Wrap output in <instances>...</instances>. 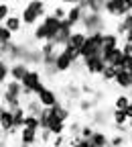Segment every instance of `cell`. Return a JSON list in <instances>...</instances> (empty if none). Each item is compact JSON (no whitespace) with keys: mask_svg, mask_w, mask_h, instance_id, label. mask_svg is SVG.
<instances>
[{"mask_svg":"<svg viewBox=\"0 0 132 147\" xmlns=\"http://www.w3.org/2000/svg\"><path fill=\"white\" fill-rule=\"evenodd\" d=\"M120 37L116 33H104V49H116L120 47Z\"/></svg>","mask_w":132,"mask_h":147,"instance_id":"cell-22","label":"cell"},{"mask_svg":"<svg viewBox=\"0 0 132 147\" xmlns=\"http://www.w3.org/2000/svg\"><path fill=\"white\" fill-rule=\"evenodd\" d=\"M98 100H89V98H81L79 100V110L81 113H89V110L93 108V104H96Z\"/></svg>","mask_w":132,"mask_h":147,"instance_id":"cell-33","label":"cell"},{"mask_svg":"<svg viewBox=\"0 0 132 147\" xmlns=\"http://www.w3.org/2000/svg\"><path fill=\"white\" fill-rule=\"evenodd\" d=\"M0 43H12V31L8 27H0Z\"/></svg>","mask_w":132,"mask_h":147,"instance_id":"cell-31","label":"cell"},{"mask_svg":"<svg viewBox=\"0 0 132 147\" xmlns=\"http://www.w3.org/2000/svg\"><path fill=\"white\" fill-rule=\"evenodd\" d=\"M61 23H63V21H59V18L55 16L53 12L45 14L43 21H41L39 25H35V29H33V39H35L37 43L53 41L55 37H57L59 29H61Z\"/></svg>","mask_w":132,"mask_h":147,"instance_id":"cell-1","label":"cell"},{"mask_svg":"<svg viewBox=\"0 0 132 147\" xmlns=\"http://www.w3.org/2000/svg\"><path fill=\"white\" fill-rule=\"evenodd\" d=\"M96 133V127L93 125H83L81 127V133H79V137H83V139H91V135Z\"/></svg>","mask_w":132,"mask_h":147,"instance_id":"cell-34","label":"cell"},{"mask_svg":"<svg viewBox=\"0 0 132 147\" xmlns=\"http://www.w3.org/2000/svg\"><path fill=\"white\" fill-rule=\"evenodd\" d=\"M130 102H132V98H130V96L120 94V96H116V100H114V108H122V110H126V108L130 106Z\"/></svg>","mask_w":132,"mask_h":147,"instance_id":"cell-29","label":"cell"},{"mask_svg":"<svg viewBox=\"0 0 132 147\" xmlns=\"http://www.w3.org/2000/svg\"><path fill=\"white\" fill-rule=\"evenodd\" d=\"M4 27H8L12 33H18V31H21L25 25H23V18H21V14H10L8 18H6V21L2 23Z\"/></svg>","mask_w":132,"mask_h":147,"instance_id":"cell-18","label":"cell"},{"mask_svg":"<svg viewBox=\"0 0 132 147\" xmlns=\"http://www.w3.org/2000/svg\"><path fill=\"white\" fill-rule=\"evenodd\" d=\"M29 63L25 61H12L10 63V80H16V82H23L25 76L29 74Z\"/></svg>","mask_w":132,"mask_h":147,"instance_id":"cell-11","label":"cell"},{"mask_svg":"<svg viewBox=\"0 0 132 147\" xmlns=\"http://www.w3.org/2000/svg\"><path fill=\"white\" fill-rule=\"evenodd\" d=\"M37 98H39V102L43 104V108H53L55 104H59V96H57V92L51 90V88H43L39 94H37Z\"/></svg>","mask_w":132,"mask_h":147,"instance_id":"cell-10","label":"cell"},{"mask_svg":"<svg viewBox=\"0 0 132 147\" xmlns=\"http://www.w3.org/2000/svg\"><path fill=\"white\" fill-rule=\"evenodd\" d=\"M47 14V6H45V0H29V2L23 6L21 10V18H23V25L25 27H33V25H39Z\"/></svg>","mask_w":132,"mask_h":147,"instance_id":"cell-2","label":"cell"},{"mask_svg":"<svg viewBox=\"0 0 132 147\" xmlns=\"http://www.w3.org/2000/svg\"><path fill=\"white\" fill-rule=\"evenodd\" d=\"M14 113V129H18V131H23V127H25V119H27V108L25 106H18L12 110Z\"/></svg>","mask_w":132,"mask_h":147,"instance_id":"cell-21","label":"cell"},{"mask_svg":"<svg viewBox=\"0 0 132 147\" xmlns=\"http://www.w3.org/2000/svg\"><path fill=\"white\" fill-rule=\"evenodd\" d=\"M122 43H132V31H128V33L122 37Z\"/></svg>","mask_w":132,"mask_h":147,"instance_id":"cell-39","label":"cell"},{"mask_svg":"<svg viewBox=\"0 0 132 147\" xmlns=\"http://www.w3.org/2000/svg\"><path fill=\"white\" fill-rule=\"evenodd\" d=\"M128 127H130V129H132V119H130V121H128Z\"/></svg>","mask_w":132,"mask_h":147,"instance_id":"cell-44","label":"cell"},{"mask_svg":"<svg viewBox=\"0 0 132 147\" xmlns=\"http://www.w3.org/2000/svg\"><path fill=\"white\" fill-rule=\"evenodd\" d=\"M18 141L25 143V145H35V143H39V131H35V129H23L21 135H18Z\"/></svg>","mask_w":132,"mask_h":147,"instance_id":"cell-15","label":"cell"},{"mask_svg":"<svg viewBox=\"0 0 132 147\" xmlns=\"http://www.w3.org/2000/svg\"><path fill=\"white\" fill-rule=\"evenodd\" d=\"M112 121H114L116 125H128L130 117H128L126 110H122V108H114V113H112Z\"/></svg>","mask_w":132,"mask_h":147,"instance_id":"cell-23","label":"cell"},{"mask_svg":"<svg viewBox=\"0 0 132 147\" xmlns=\"http://www.w3.org/2000/svg\"><path fill=\"white\" fill-rule=\"evenodd\" d=\"M81 61H83V69L87 74H100V76L106 69V65H108L102 55H93V57H87V59H81Z\"/></svg>","mask_w":132,"mask_h":147,"instance_id":"cell-9","label":"cell"},{"mask_svg":"<svg viewBox=\"0 0 132 147\" xmlns=\"http://www.w3.org/2000/svg\"><path fill=\"white\" fill-rule=\"evenodd\" d=\"M63 145H65V137L63 135H57L53 139V147H63Z\"/></svg>","mask_w":132,"mask_h":147,"instance_id":"cell-37","label":"cell"},{"mask_svg":"<svg viewBox=\"0 0 132 147\" xmlns=\"http://www.w3.org/2000/svg\"><path fill=\"white\" fill-rule=\"evenodd\" d=\"M83 14H85V8H83V6L73 4V6L67 8V18H65V21H69L73 27H77V25H81V21H83Z\"/></svg>","mask_w":132,"mask_h":147,"instance_id":"cell-13","label":"cell"},{"mask_svg":"<svg viewBox=\"0 0 132 147\" xmlns=\"http://www.w3.org/2000/svg\"><path fill=\"white\" fill-rule=\"evenodd\" d=\"M51 137H55L51 131H47V129H41V143H49Z\"/></svg>","mask_w":132,"mask_h":147,"instance_id":"cell-36","label":"cell"},{"mask_svg":"<svg viewBox=\"0 0 132 147\" xmlns=\"http://www.w3.org/2000/svg\"><path fill=\"white\" fill-rule=\"evenodd\" d=\"M130 55H132V49H130Z\"/></svg>","mask_w":132,"mask_h":147,"instance_id":"cell-46","label":"cell"},{"mask_svg":"<svg viewBox=\"0 0 132 147\" xmlns=\"http://www.w3.org/2000/svg\"><path fill=\"white\" fill-rule=\"evenodd\" d=\"M10 14H14V12H12V8L8 6V2H6V0H2V4H0V21L4 23Z\"/></svg>","mask_w":132,"mask_h":147,"instance_id":"cell-32","label":"cell"},{"mask_svg":"<svg viewBox=\"0 0 132 147\" xmlns=\"http://www.w3.org/2000/svg\"><path fill=\"white\" fill-rule=\"evenodd\" d=\"M126 113H128V117H130V119H132V102H130V106H128V108H126Z\"/></svg>","mask_w":132,"mask_h":147,"instance_id":"cell-41","label":"cell"},{"mask_svg":"<svg viewBox=\"0 0 132 147\" xmlns=\"http://www.w3.org/2000/svg\"><path fill=\"white\" fill-rule=\"evenodd\" d=\"M85 39H87V33H85V31H75V33L71 35L69 43L65 45V49H67L69 53H73V55H79L81 47L85 45Z\"/></svg>","mask_w":132,"mask_h":147,"instance_id":"cell-8","label":"cell"},{"mask_svg":"<svg viewBox=\"0 0 132 147\" xmlns=\"http://www.w3.org/2000/svg\"><path fill=\"white\" fill-rule=\"evenodd\" d=\"M51 115H53L55 119H59V121L67 123V121H69V115H71V113H69V108H67V106H63V104L59 102V104H55V106L51 108Z\"/></svg>","mask_w":132,"mask_h":147,"instance_id":"cell-20","label":"cell"},{"mask_svg":"<svg viewBox=\"0 0 132 147\" xmlns=\"http://www.w3.org/2000/svg\"><path fill=\"white\" fill-rule=\"evenodd\" d=\"M114 84L118 88H122V90H132V76H130V71L128 69H118Z\"/></svg>","mask_w":132,"mask_h":147,"instance_id":"cell-14","label":"cell"},{"mask_svg":"<svg viewBox=\"0 0 132 147\" xmlns=\"http://www.w3.org/2000/svg\"><path fill=\"white\" fill-rule=\"evenodd\" d=\"M63 92H65V96H67L69 100H81V90H79L77 86H73V84H67V86L63 88Z\"/></svg>","mask_w":132,"mask_h":147,"instance_id":"cell-25","label":"cell"},{"mask_svg":"<svg viewBox=\"0 0 132 147\" xmlns=\"http://www.w3.org/2000/svg\"><path fill=\"white\" fill-rule=\"evenodd\" d=\"M6 82H10V65H8L6 57H2V61H0V84L4 86Z\"/></svg>","mask_w":132,"mask_h":147,"instance_id":"cell-24","label":"cell"},{"mask_svg":"<svg viewBox=\"0 0 132 147\" xmlns=\"http://www.w3.org/2000/svg\"><path fill=\"white\" fill-rule=\"evenodd\" d=\"M77 59H79V55L69 53L65 47H63V49H59V53H57V69H59V74L73 69V65L77 63Z\"/></svg>","mask_w":132,"mask_h":147,"instance_id":"cell-7","label":"cell"},{"mask_svg":"<svg viewBox=\"0 0 132 147\" xmlns=\"http://www.w3.org/2000/svg\"><path fill=\"white\" fill-rule=\"evenodd\" d=\"M128 143V135H120V133H116L114 137L110 139V145L112 147H124Z\"/></svg>","mask_w":132,"mask_h":147,"instance_id":"cell-30","label":"cell"},{"mask_svg":"<svg viewBox=\"0 0 132 147\" xmlns=\"http://www.w3.org/2000/svg\"><path fill=\"white\" fill-rule=\"evenodd\" d=\"M53 14L57 16L59 21H65V18H67V10H65L63 6H55V8H53Z\"/></svg>","mask_w":132,"mask_h":147,"instance_id":"cell-35","label":"cell"},{"mask_svg":"<svg viewBox=\"0 0 132 147\" xmlns=\"http://www.w3.org/2000/svg\"><path fill=\"white\" fill-rule=\"evenodd\" d=\"M128 12H132L126 4V0H106V14L114 16V18H124Z\"/></svg>","mask_w":132,"mask_h":147,"instance_id":"cell-6","label":"cell"},{"mask_svg":"<svg viewBox=\"0 0 132 147\" xmlns=\"http://www.w3.org/2000/svg\"><path fill=\"white\" fill-rule=\"evenodd\" d=\"M16 2H21V0H16Z\"/></svg>","mask_w":132,"mask_h":147,"instance_id":"cell-47","label":"cell"},{"mask_svg":"<svg viewBox=\"0 0 132 147\" xmlns=\"http://www.w3.org/2000/svg\"><path fill=\"white\" fill-rule=\"evenodd\" d=\"M65 129H67V127H65V123H63V121L55 119L53 115L49 117V125H47V131H51V133H53L55 137H57V135H63V133H65Z\"/></svg>","mask_w":132,"mask_h":147,"instance_id":"cell-17","label":"cell"},{"mask_svg":"<svg viewBox=\"0 0 132 147\" xmlns=\"http://www.w3.org/2000/svg\"><path fill=\"white\" fill-rule=\"evenodd\" d=\"M128 31H132V12H128L124 18H120L118 25H116V31H114V33L120 37V39H122V37H124Z\"/></svg>","mask_w":132,"mask_h":147,"instance_id":"cell-16","label":"cell"},{"mask_svg":"<svg viewBox=\"0 0 132 147\" xmlns=\"http://www.w3.org/2000/svg\"><path fill=\"white\" fill-rule=\"evenodd\" d=\"M85 10H91V12H106V0H87V8Z\"/></svg>","mask_w":132,"mask_h":147,"instance_id":"cell-26","label":"cell"},{"mask_svg":"<svg viewBox=\"0 0 132 147\" xmlns=\"http://www.w3.org/2000/svg\"><path fill=\"white\" fill-rule=\"evenodd\" d=\"M93 92V88L91 86H87V84H81V94H91Z\"/></svg>","mask_w":132,"mask_h":147,"instance_id":"cell-38","label":"cell"},{"mask_svg":"<svg viewBox=\"0 0 132 147\" xmlns=\"http://www.w3.org/2000/svg\"><path fill=\"white\" fill-rule=\"evenodd\" d=\"M0 125H2V133L6 135L14 129V113L6 106H2V110H0Z\"/></svg>","mask_w":132,"mask_h":147,"instance_id":"cell-12","label":"cell"},{"mask_svg":"<svg viewBox=\"0 0 132 147\" xmlns=\"http://www.w3.org/2000/svg\"><path fill=\"white\" fill-rule=\"evenodd\" d=\"M23 129H35V131H41V121H39V117H37V115H27Z\"/></svg>","mask_w":132,"mask_h":147,"instance_id":"cell-27","label":"cell"},{"mask_svg":"<svg viewBox=\"0 0 132 147\" xmlns=\"http://www.w3.org/2000/svg\"><path fill=\"white\" fill-rule=\"evenodd\" d=\"M128 71H130V76H132V65H130V67H128Z\"/></svg>","mask_w":132,"mask_h":147,"instance_id":"cell-45","label":"cell"},{"mask_svg":"<svg viewBox=\"0 0 132 147\" xmlns=\"http://www.w3.org/2000/svg\"><path fill=\"white\" fill-rule=\"evenodd\" d=\"M81 31H85L87 35L91 33H104L106 31V18L102 12H91V10H85L83 14V21H81Z\"/></svg>","mask_w":132,"mask_h":147,"instance_id":"cell-3","label":"cell"},{"mask_svg":"<svg viewBox=\"0 0 132 147\" xmlns=\"http://www.w3.org/2000/svg\"><path fill=\"white\" fill-rule=\"evenodd\" d=\"M128 143H132V133H130V135H128Z\"/></svg>","mask_w":132,"mask_h":147,"instance_id":"cell-43","label":"cell"},{"mask_svg":"<svg viewBox=\"0 0 132 147\" xmlns=\"http://www.w3.org/2000/svg\"><path fill=\"white\" fill-rule=\"evenodd\" d=\"M61 4H69V6H73V4H77V0H59Z\"/></svg>","mask_w":132,"mask_h":147,"instance_id":"cell-40","label":"cell"},{"mask_svg":"<svg viewBox=\"0 0 132 147\" xmlns=\"http://www.w3.org/2000/svg\"><path fill=\"white\" fill-rule=\"evenodd\" d=\"M126 4H128V8L132 10V0H126Z\"/></svg>","mask_w":132,"mask_h":147,"instance_id":"cell-42","label":"cell"},{"mask_svg":"<svg viewBox=\"0 0 132 147\" xmlns=\"http://www.w3.org/2000/svg\"><path fill=\"white\" fill-rule=\"evenodd\" d=\"M89 141L96 145V147H110V139H108L106 131H102V129H96V133L91 135Z\"/></svg>","mask_w":132,"mask_h":147,"instance_id":"cell-19","label":"cell"},{"mask_svg":"<svg viewBox=\"0 0 132 147\" xmlns=\"http://www.w3.org/2000/svg\"><path fill=\"white\" fill-rule=\"evenodd\" d=\"M102 51H104V33H91L87 35L85 45L79 51V57L87 59V57H93V55H102Z\"/></svg>","mask_w":132,"mask_h":147,"instance_id":"cell-4","label":"cell"},{"mask_svg":"<svg viewBox=\"0 0 132 147\" xmlns=\"http://www.w3.org/2000/svg\"><path fill=\"white\" fill-rule=\"evenodd\" d=\"M116 74H118V69L114 65H106V69L102 71V80L104 82H114L116 80Z\"/></svg>","mask_w":132,"mask_h":147,"instance_id":"cell-28","label":"cell"},{"mask_svg":"<svg viewBox=\"0 0 132 147\" xmlns=\"http://www.w3.org/2000/svg\"><path fill=\"white\" fill-rule=\"evenodd\" d=\"M23 86H25V98H31V96L39 94L45 88V82H43V76L39 74V69H29V74L23 80Z\"/></svg>","mask_w":132,"mask_h":147,"instance_id":"cell-5","label":"cell"}]
</instances>
